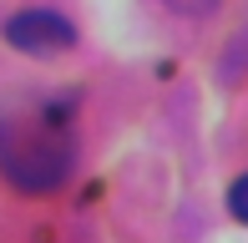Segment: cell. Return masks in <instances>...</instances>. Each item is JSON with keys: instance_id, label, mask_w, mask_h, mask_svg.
Here are the masks:
<instances>
[{"instance_id": "6da1fadb", "label": "cell", "mask_w": 248, "mask_h": 243, "mask_svg": "<svg viewBox=\"0 0 248 243\" xmlns=\"http://www.w3.org/2000/svg\"><path fill=\"white\" fill-rule=\"evenodd\" d=\"M76 167L71 102H31L0 112V178L16 193H56Z\"/></svg>"}, {"instance_id": "7a4b0ae2", "label": "cell", "mask_w": 248, "mask_h": 243, "mask_svg": "<svg viewBox=\"0 0 248 243\" xmlns=\"http://www.w3.org/2000/svg\"><path fill=\"white\" fill-rule=\"evenodd\" d=\"M5 41L26 56H61L76 46V26L56 10H20L5 20Z\"/></svg>"}, {"instance_id": "3957f363", "label": "cell", "mask_w": 248, "mask_h": 243, "mask_svg": "<svg viewBox=\"0 0 248 243\" xmlns=\"http://www.w3.org/2000/svg\"><path fill=\"white\" fill-rule=\"evenodd\" d=\"M228 213L238 218V223H248V172H243V178L228 187Z\"/></svg>"}, {"instance_id": "277c9868", "label": "cell", "mask_w": 248, "mask_h": 243, "mask_svg": "<svg viewBox=\"0 0 248 243\" xmlns=\"http://www.w3.org/2000/svg\"><path fill=\"white\" fill-rule=\"evenodd\" d=\"M162 5H167V10H177V15H208L218 0H162Z\"/></svg>"}]
</instances>
